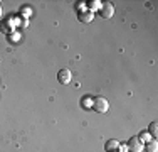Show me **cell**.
I'll return each mask as SVG.
<instances>
[{
    "label": "cell",
    "mask_w": 158,
    "mask_h": 152,
    "mask_svg": "<svg viewBox=\"0 0 158 152\" xmlns=\"http://www.w3.org/2000/svg\"><path fill=\"white\" fill-rule=\"evenodd\" d=\"M93 110L98 113H106L108 110H110V103H108V100L104 96H96L93 98Z\"/></svg>",
    "instance_id": "cell-1"
},
{
    "label": "cell",
    "mask_w": 158,
    "mask_h": 152,
    "mask_svg": "<svg viewBox=\"0 0 158 152\" xmlns=\"http://www.w3.org/2000/svg\"><path fill=\"white\" fill-rule=\"evenodd\" d=\"M143 145H145V144H143L138 137L130 139V140H128V144H126V147H128V150H130V152H143Z\"/></svg>",
    "instance_id": "cell-2"
},
{
    "label": "cell",
    "mask_w": 158,
    "mask_h": 152,
    "mask_svg": "<svg viewBox=\"0 0 158 152\" xmlns=\"http://www.w3.org/2000/svg\"><path fill=\"white\" fill-rule=\"evenodd\" d=\"M99 14H101V17L103 19H111L113 15H114V7H113V3H103L101 5V9H99Z\"/></svg>",
    "instance_id": "cell-3"
},
{
    "label": "cell",
    "mask_w": 158,
    "mask_h": 152,
    "mask_svg": "<svg viewBox=\"0 0 158 152\" xmlns=\"http://www.w3.org/2000/svg\"><path fill=\"white\" fill-rule=\"evenodd\" d=\"M71 78H73V74H71V71L67 69V68H62V69L57 73V79H59V83H62V85H69Z\"/></svg>",
    "instance_id": "cell-4"
},
{
    "label": "cell",
    "mask_w": 158,
    "mask_h": 152,
    "mask_svg": "<svg viewBox=\"0 0 158 152\" xmlns=\"http://www.w3.org/2000/svg\"><path fill=\"white\" fill-rule=\"evenodd\" d=\"M143 149H146L148 152H158V142H156V139H152L150 142H146V145H143Z\"/></svg>",
    "instance_id": "cell-5"
},
{
    "label": "cell",
    "mask_w": 158,
    "mask_h": 152,
    "mask_svg": "<svg viewBox=\"0 0 158 152\" xmlns=\"http://www.w3.org/2000/svg\"><path fill=\"white\" fill-rule=\"evenodd\" d=\"M116 149H119V142H118V140H114V139L108 140V142H106V150L108 152H114Z\"/></svg>",
    "instance_id": "cell-6"
},
{
    "label": "cell",
    "mask_w": 158,
    "mask_h": 152,
    "mask_svg": "<svg viewBox=\"0 0 158 152\" xmlns=\"http://www.w3.org/2000/svg\"><path fill=\"white\" fill-rule=\"evenodd\" d=\"M138 139H140V140H141V142H143V144H145V142H150V140H152V135H150V134H148V130H143V132H141V134H140V135H138Z\"/></svg>",
    "instance_id": "cell-7"
},
{
    "label": "cell",
    "mask_w": 158,
    "mask_h": 152,
    "mask_svg": "<svg viewBox=\"0 0 158 152\" xmlns=\"http://www.w3.org/2000/svg\"><path fill=\"white\" fill-rule=\"evenodd\" d=\"M79 20L81 22H91L93 20V12H84L79 15Z\"/></svg>",
    "instance_id": "cell-8"
},
{
    "label": "cell",
    "mask_w": 158,
    "mask_h": 152,
    "mask_svg": "<svg viewBox=\"0 0 158 152\" xmlns=\"http://www.w3.org/2000/svg\"><path fill=\"white\" fill-rule=\"evenodd\" d=\"M156 130H158V123L156 122H152V123H150V135H152L153 139H156Z\"/></svg>",
    "instance_id": "cell-9"
},
{
    "label": "cell",
    "mask_w": 158,
    "mask_h": 152,
    "mask_svg": "<svg viewBox=\"0 0 158 152\" xmlns=\"http://www.w3.org/2000/svg\"><path fill=\"white\" fill-rule=\"evenodd\" d=\"M99 3H101L99 0H94V2H88V7H89L91 10H93V9L96 10V9H101V5H99Z\"/></svg>",
    "instance_id": "cell-10"
},
{
    "label": "cell",
    "mask_w": 158,
    "mask_h": 152,
    "mask_svg": "<svg viewBox=\"0 0 158 152\" xmlns=\"http://www.w3.org/2000/svg\"><path fill=\"white\" fill-rule=\"evenodd\" d=\"M0 17H2V7H0Z\"/></svg>",
    "instance_id": "cell-11"
}]
</instances>
